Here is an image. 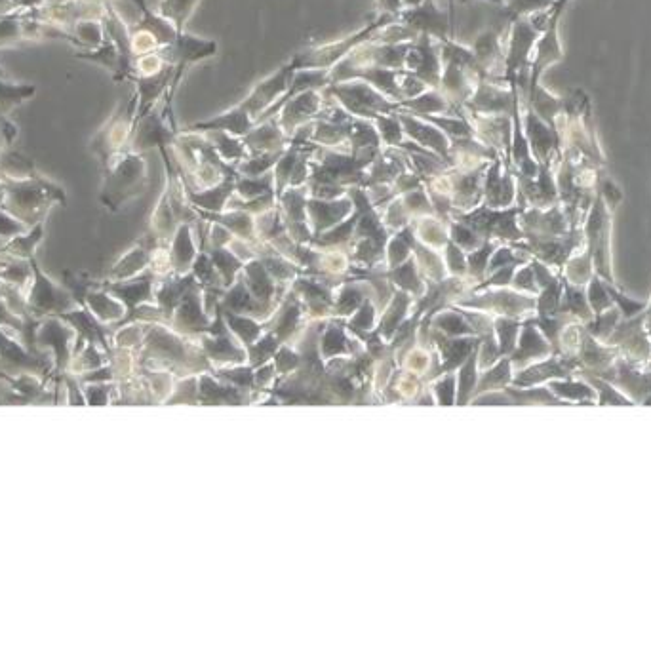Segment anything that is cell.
Instances as JSON below:
<instances>
[{
  "instance_id": "obj_13",
  "label": "cell",
  "mask_w": 651,
  "mask_h": 649,
  "mask_svg": "<svg viewBox=\"0 0 651 649\" xmlns=\"http://www.w3.org/2000/svg\"><path fill=\"white\" fill-rule=\"evenodd\" d=\"M516 197L513 168L503 164V158L497 157L490 162L484 177V198L492 208H505Z\"/></svg>"
},
{
  "instance_id": "obj_6",
  "label": "cell",
  "mask_w": 651,
  "mask_h": 649,
  "mask_svg": "<svg viewBox=\"0 0 651 649\" xmlns=\"http://www.w3.org/2000/svg\"><path fill=\"white\" fill-rule=\"evenodd\" d=\"M522 126L537 164H549L556 168L558 160L562 157V139L558 136V132L551 124H547L539 117L530 105L526 107Z\"/></svg>"
},
{
  "instance_id": "obj_27",
  "label": "cell",
  "mask_w": 651,
  "mask_h": 649,
  "mask_svg": "<svg viewBox=\"0 0 651 649\" xmlns=\"http://www.w3.org/2000/svg\"><path fill=\"white\" fill-rule=\"evenodd\" d=\"M23 8H29V4L25 0H0V16L20 12Z\"/></svg>"
},
{
  "instance_id": "obj_7",
  "label": "cell",
  "mask_w": 651,
  "mask_h": 649,
  "mask_svg": "<svg viewBox=\"0 0 651 649\" xmlns=\"http://www.w3.org/2000/svg\"><path fill=\"white\" fill-rule=\"evenodd\" d=\"M402 69L425 80L431 88H438L440 79H442V61H440L438 40L429 37V35H419L417 39L412 40Z\"/></svg>"
},
{
  "instance_id": "obj_8",
  "label": "cell",
  "mask_w": 651,
  "mask_h": 649,
  "mask_svg": "<svg viewBox=\"0 0 651 649\" xmlns=\"http://www.w3.org/2000/svg\"><path fill=\"white\" fill-rule=\"evenodd\" d=\"M294 73H296V69H294L292 63L284 65L273 77L263 80L256 90L250 94V98L244 99L238 107L248 117L252 118L254 124H256L259 117L265 111H269L277 103L278 99L282 98V94H286V90L290 88L292 79H294Z\"/></svg>"
},
{
  "instance_id": "obj_3",
  "label": "cell",
  "mask_w": 651,
  "mask_h": 649,
  "mask_svg": "<svg viewBox=\"0 0 651 649\" xmlns=\"http://www.w3.org/2000/svg\"><path fill=\"white\" fill-rule=\"evenodd\" d=\"M138 115V92L124 99L113 115L105 120V124L90 139V149L99 158L101 166L107 168L113 158L119 157L122 151H128V143L134 132Z\"/></svg>"
},
{
  "instance_id": "obj_1",
  "label": "cell",
  "mask_w": 651,
  "mask_h": 649,
  "mask_svg": "<svg viewBox=\"0 0 651 649\" xmlns=\"http://www.w3.org/2000/svg\"><path fill=\"white\" fill-rule=\"evenodd\" d=\"M103 174L101 202L111 210H117L122 202L143 193L149 177L147 160L141 153L122 151L107 168H103Z\"/></svg>"
},
{
  "instance_id": "obj_17",
  "label": "cell",
  "mask_w": 651,
  "mask_h": 649,
  "mask_svg": "<svg viewBox=\"0 0 651 649\" xmlns=\"http://www.w3.org/2000/svg\"><path fill=\"white\" fill-rule=\"evenodd\" d=\"M39 174L33 158L25 157L20 151H14V147H6L0 153V176L6 179H31Z\"/></svg>"
},
{
  "instance_id": "obj_19",
  "label": "cell",
  "mask_w": 651,
  "mask_h": 649,
  "mask_svg": "<svg viewBox=\"0 0 651 649\" xmlns=\"http://www.w3.org/2000/svg\"><path fill=\"white\" fill-rule=\"evenodd\" d=\"M35 84H14L0 77V117H8L18 105L35 98Z\"/></svg>"
},
{
  "instance_id": "obj_15",
  "label": "cell",
  "mask_w": 651,
  "mask_h": 649,
  "mask_svg": "<svg viewBox=\"0 0 651 649\" xmlns=\"http://www.w3.org/2000/svg\"><path fill=\"white\" fill-rule=\"evenodd\" d=\"M353 208H355V202L347 200V198H332V200L313 198V200H307V210L311 214L309 217L313 219L316 229L334 225L337 221H341L343 217L349 216Z\"/></svg>"
},
{
  "instance_id": "obj_24",
  "label": "cell",
  "mask_w": 651,
  "mask_h": 649,
  "mask_svg": "<svg viewBox=\"0 0 651 649\" xmlns=\"http://www.w3.org/2000/svg\"><path fill=\"white\" fill-rule=\"evenodd\" d=\"M21 10L8 14V16H0V50L2 48H12L27 42L23 29H21Z\"/></svg>"
},
{
  "instance_id": "obj_11",
  "label": "cell",
  "mask_w": 651,
  "mask_h": 649,
  "mask_svg": "<svg viewBox=\"0 0 651 649\" xmlns=\"http://www.w3.org/2000/svg\"><path fill=\"white\" fill-rule=\"evenodd\" d=\"M216 42L197 39L193 35H185L179 31L176 40L170 46L160 48L158 52L170 65L176 67V80L181 79L187 65L195 63L198 59L210 58L216 54Z\"/></svg>"
},
{
  "instance_id": "obj_23",
  "label": "cell",
  "mask_w": 651,
  "mask_h": 649,
  "mask_svg": "<svg viewBox=\"0 0 651 649\" xmlns=\"http://www.w3.org/2000/svg\"><path fill=\"white\" fill-rule=\"evenodd\" d=\"M375 128L383 147H398L404 141V130L402 122L396 113H387V115H377L374 118Z\"/></svg>"
},
{
  "instance_id": "obj_14",
  "label": "cell",
  "mask_w": 651,
  "mask_h": 649,
  "mask_svg": "<svg viewBox=\"0 0 651 649\" xmlns=\"http://www.w3.org/2000/svg\"><path fill=\"white\" fill-rule=\"evenodd\" d=\"M246 136H244V143L248 147L250 155H259V153H277L282 151L290 145V138L284 134V130L280 128L277 117L263 120V122H256Z\"/></svg>"
},
{
  "instance_id": "obj_10",
  "label": "cell",
  "mask_w": 651,
  "mask_h": 649,
  "mask_svg": "<svg viewBox=\"0 0 651 649\" xmlns=\"http://www.w3.org/2000/svg\"><path fill=\"white\" fill-rule=\"evenodd\" d=\"M398 18L402 23L414 27L419 35H429L436 40L450 39L452 18L448 12L438 8L433 0H425L414 8H404Z\"/></svg>"
},
{
  "instance_id": "obj_21",
  "label": "cell",
  "mask_w": 651,
  "mask_h": 649,
  "mask_svg": "<svg viewBox=\"0 0 651 649\" xmlns=\"http://www.w3.org/2000/svg\"><path fill=\"white\" fill-rule=\"evenodd\" d=\"M210 134L214 138L210 139V143L214 145L217 155L223 158L225 162L237 164V162L244 160V158L250 155L244 139L233 136L229 132H223V130H210Z\"/></svg>"
},
{
  "instance_id": "obj_16",
  "label": "cell",
  "mask_w": 651,
  "mask_h": 649,
  "mask_svg": "<svg viewBox=\"0 0 651 649\" xmlns=\"http://www.w3.org/2000/svg\"><path fill=\"white\" fill-rule=\"evenodd\" d=\"M452 101L446 98L438 88H429L417 98L406 99L400 103L398 111H406L412 115H448Z\"/></svg>"
},
{
  "instance_id": "obj_28",
  "label": "cell",
  "mask_w": 651,
  "mask_h": 649,
  "mask_svg": "<svg viewBox=\"0 0 651 649\" xmlns=\"http://www.w3.org/2000/svg\"><path fill=\"white\" fill-rule=\"evenodd\" d=\"M377 2H381V6L385 8V12L391 14V16H395V18H398L400 12L404 10L402 0H377Z\"/></svg>"
},
{
  "instance_id": "obj_9",
  "label": "cell",
  "mask_w": 651,
  "mask_h": 649,
  "mask_svg": "<svg viewBox=\"0 0 651 649\" xmlns=\"http://www.w3.org/2000/svg\"><path fill=\"white\" fill-rule=\"evenodd\" d=\"M324 103H326V96H324L322 88L305 90L294 98L288 99L282 105V109L278 111L277 120L280 128L284 130V134L288 138H292V134L299 126L315 120L320 115V111L324 109Z\"/></svg>"
},
{
  "instance_id": "obj_20",
  "label": "cell",
  "mask_w": 651,
  "mask_h": 649,
  "mask_svg": "<svg viewBox=\"0 0 651 649\" xmlns=\"http://www.w3.org/2000/svg\"><path fill=\"white\" fill-rule=\"evenodd\" d=\"M238 177V176H237ZM237 177H227L221 183H217L210 189H204L202 193H193L191 191V198L197 206H202L206 210L217 212L223 208V204L229 200L231 195H235V181Z\"/></svg>"
},
{
  "instance_id": "obj_18",
  "label": "cell",
  "mask_w": 651,
  "mask_h": 649,
  "mask_svg": "<svg viewBox=\"0 0 651 649\" xmlns=\"http://www.w3.org/2000/svg\"><path fill=\"white\" fill-rule=\"evenodd\" d=\"M73 56L82 59V61L96 63L99 67H105L107 71L113 73V80L119 77L122 58H120L119 46L115 44V40L109 39V37L103 40V44L98 48H94V50H77Z\"/></svg>"
},
{
  "instance_id": "obj_2",
  "label": "cell",
  "mask_w": 651,
  "mask_h": 649,
  "mask_svg": "<svg viewBox=\"0 0 651 649\" xmlns=\"http://www.w3.org/2000/svg\"><path fill=\"white\" fill-rule=\"evenodd\" d=\"M56 202L65 204V191L58 183L40 174L31 179H6L2 208L10 210L14 216L29 219L46 214V210Z\"/></svg>"
},
{
  "instance_id": "obj_29",
  "label": "cell",
  "mask_w": 651,
  "mask_h": 649,
  "mask_svg": "<svg viewBox=\"0 0 651 649\" xmlns=\"http://www.w3.org/2000/svg\"><path fill=\"white\" fill-rule=\"evenodd\" d=\"M425 0H402V4H404V8H414V6H419V4H423Z\"/></svg>"
},
{
  "instance_id": "obj_22",
  "label": "cell",
  "mask_w": 651,
  "mask_h": 649,
  "mask_svg": "<svg viewBox=\"0 0 651 649\" xmlns=\"http://www.w3.org/2000/svg\"><path fill=\"white\" fill-rule=\"evenodd\" d=\"M73 39L77 42L75 48L79 50H94L107 39L103 20H80L69 29Z\"/></svg>"
},
{
  "instance_id": "obj_12",
  "label": "cell",
  "mask_w": 651,
  "mask_h": 649,
  "mask_svg": "<svg viewBox=\"0 0 651 649\" xmlns=\"http://www.w3.org/2000/svg\"><path fill=\"white\" fill-rule=\"evenodd\" d=\"M396 115L402 122L404 136L446 160L450 158V138L438 126L406 111H396Z\"/></svg>"
},
{
  "instance_id": "obj_25",
  "label": "cell",
  "mask_w": 651,
  "mask_h": 649,
  "mask_svg": "<svg viewBox=\"0 0 651 649\" xmlns=\"http://www.w3.org/2000/svg\"><path fill=\"white\" fill-rule=\"evenodd\" d=\"M556 0H511L507 4V14L511 18H520V16H530L533 12H539V10H547L554 6Z\"/></svg>"
},
{
  "instance_id": "obj_4",
  "label": "cell",
  "mask_w": 651,
  "mask_h": 649,
  "mask_svg": "<svg viewBox=\"0 0 651 649\" xmlns=\"http://www.w3.org/2000/svg\"><path fill=\"white\" fill-rule=\"evenodd\" d=\"M324 92L330 98L336 99L337 103L353 117L374 120L377 115L396 113L400 109V101L383 96L370 82L362 79L328 84Z\"/></svg>"
},
{
  "instance_id": "obj_26",
  "label": "cell",
  "mask_w": 651,
  "mask_h": 649,
  "mask_svg": "<svg viewBox=\"0 0 651 649\" xmlns=\"http://www.w3.org/2000/svg\"><path fill=\"white\" fill-rule=\"evenodd\" d=\"M21 229H23L21 223L0 210V235H12V233H18Z\"/></svg>"
},
{
  "instance_id": "obj_5",
  "label": "cell",
  "mask_w": 651,
  "mask_h": 649,
  "mask_svg": "<svg viewBox=\"0 0 651 649\" xmlns=\"http://www.w3.org/2000/svg\"><path fill=\"white\" fill-rule=\"evenodd\" d=\"M395 21V16L391 14H383L381 20L374 21L372 25H368L366 29H362L360 33H356L353 37L349 39L337 40V42H332V44H324V46H318L315 50H307L303 54H299L292 61L294 69H332L336 63H339L341 59L345 58L353 48H356L360 42L364 40L372 39L377 29H381L383 25Z\"/></svg>"
},
{
  "instance_id": "obj_30",
  "label": "cell",
  "mask_w": 651,
  "mask_h": 649,
  "mask_svg": "<svg viewBox=\"0 0 651 649\" xmlns=\"http://www.w3.org/2000/svg\"><path fill=\"white\" fill-rule=\"evenodd\" d=\"M6 147H10V145H8V141L4 138V132H2V126H0V153H2Z\"/></svg>"
}]
</instances>
